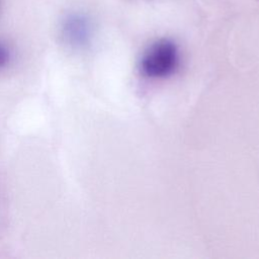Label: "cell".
<instances>
[{"mask_svg":"<svg viewBox=\"0 0 259 259\" xmlns=\"http://www.w3.org/2000/svg\"><path fill=\"white\" fill-rule=\"evenodd\" d=\"M178 61L176 46L170 40H159L147 51L143 59V67L151 75L168 73Z\"/></svg>","mask_w":259,"mask_h":259,"instance_id":"6da1fadb","label":"cell"}]
</instances>
